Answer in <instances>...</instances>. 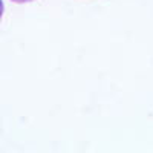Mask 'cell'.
I'll use <instances>...</instances> for the list:
<instances>
[{"label":"cell","mask_w":153,"mask_h":153,"mask_svg":"<svg viewBox=\"0 0 153 153\" xmlns=\"http://www.w3.org/2000/svg\"><path fill=\"white\" fill-rule=\"evenodd\" d=\"M3 2H2V0H0V20H2V16H3Z\"/></svg>","instance_id":"1"},{"label":"cell","mask_w":153,"mask_h":153,"mask_svg":"<svg viewBox=\"0 0 153 153\" xmlns=\"http://www.w3.org/2000/svg\"><path fill=\"white\" fill-rule=\"evenodd\" d=\"M16 3H28V2H32V0H12Z\"/></svg>","instance_id":"2"}]
</instances>
